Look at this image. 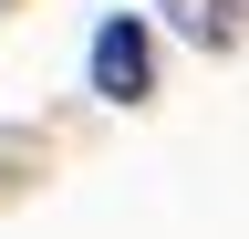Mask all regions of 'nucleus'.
Returning a JSON list of instances; mask_svg holds the SVG:
<instances>
[{
    "label": "nucleus",
    "mask_w": 249,
    "mask_h": 239,
    "mask_svg": "<svg viewBox=\"0 0 249 239\" xmlns=\"http://www.w3.org/2000/svg\"><path fill=\"white\" fill-rule=\"evenodd\" d=\"M145 83H156V42H145L135 11H114L104 32H93V94L104 104H145Z\"/></svg>",
    "instance_id": "1"
},
{
    "label": "nucleus",
    "mask_w": 249,
    "mask_h": 239,
    "mask_svg": "<svg viewBox=\"0 0 249 239\" xmlns=\"http://www.w3.org/2000/svg\"><path fill=\"white\" fill-rule=\"evenodd\" d=\"M156 11H166V21H177L197 52H229V42H239V21H229L239 0H156Z\"/></svg>",
    "instance_id": "2"
}]
</instances>
